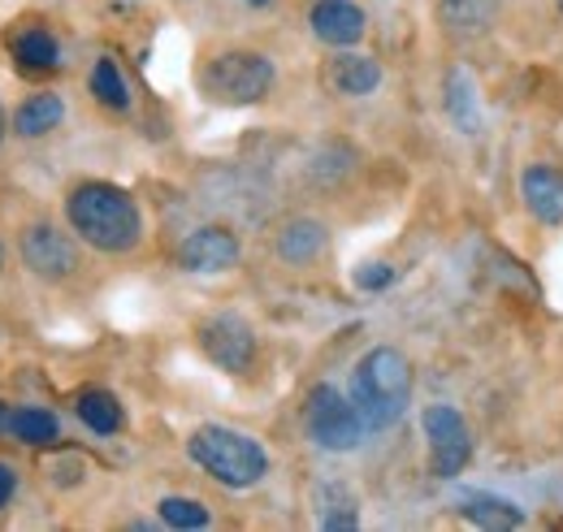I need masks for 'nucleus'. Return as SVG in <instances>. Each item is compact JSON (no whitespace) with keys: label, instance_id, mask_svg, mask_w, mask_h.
I'll return each instance as SVG.
<instances>
[{"label":"nucleus","instance_id":"nucleus-1","mask_svg":"<svg viewBox=\"0 0 563 532\" xmlns=\"http://www.w3.org/2000/svg\"><path fill=\"white\" fill-rule=\"evenodd\" d=\"M66 217H70L74 234L104 256H126L143 239V212L135 196L104 178L78 182L66 196Z\"/></svg>","mask_w":563,"mask_h":532},{"label":"nucleus","instance_id":"nucleus-2","mask_svg":"<svg viewBox=\"0 0 563 532\" xmlns=\"http://www.w3.org/2000/svg\"><path fill=\"white\" fill-rule=\"evenodd\" d=\"M352 402L373 433L395 429L412 402V364L399 346H373L352 368Z\"/></svg>","mask_w":563,"mask_h":532},{"label":"nucleus","instance_id":"nucleus-3","mask_svg":"<svg viewBox=\"0 0 563 532\" xmlns=\"http://www.w3.org/2000/svg\"><path fill=\"white\" fill-rule=\"evenodd\" d=\"M187 455L200 472H209L225 489H252L269 476V455L256 437L225 429V424H200L187 437Z\"/></svg>","mask_w":563,"mask_h":532},{"label":"nucleus","instance_id":"nucleus-4","mask_svg":"<svg viewBox=\"0 0 563 532\" xmlns=\"http://www.w3.org/2000/svg\"><path fill=\"white\" fill-rule=\"evenodd\" d=\"M200 87L212 104H225V109L261 104L274 91V62L265 53H252V48L221 53L200 69Z\"/></svg>","mask_w":563,"mask_h":532},{"label":"nucleus","instance_id":"nucleus-5","mask_svg":"<svg viewBox=\"0 0 563 532\" xmlns=\"http://www.w3.org/2000/svg\"><path fill=\"white\" fill-rule=\"evenodd\" d=\"M303 429H308V437H312L321 451H334V455L355 451V446L364 442V433H368V424H364V415L355 411L352 395H343V390H334V386H325V381L308 390Z\"/></svg>","mask_w":563,"mask_h":532},{"label":"nucleus","instance_id":"nucleus-6","mask_svg":"<svg viewBox=\"0 0 563 532\" xmlns=\"http://www.w3.org/2000/svg\"><path fill=\"white\" fill-rule=\"evenodd\" d=\"M424 442H429V472L438 480H455L473 464V429L451 402H433L421 415Z\"/></svg>","mask_w":563,"mask_h":532},{"label":"nucleus","instance_id":"nucleus-7","mask_svg":"<svg viewBox=\"0 0 563 532\" xmlns=\"http://www.w3.org/2000/svg\"><path fill=\"white\" fill-rule=\"evenodd\" d=\"M196 337H200V351L209 355V364H217L221 373L239 377L256 359V330L239 312H212L209 321H200Z\"/></svg>","mask_w":563,"mask_h":532},{"label":"nucleus","instance_id":"nucleus-8","mask_svg":"<svg viewBox=\"0 0 563 532\" xmlns=\"http://www.w3.org/2000/svg\"><path fill=\"white\" fill-rule=\"evenodd\" d=\"M22 261H26V268L35 277H44V281H66L74 268H78V252H74V243L57 225L35 221L22 234Z\"/></svg>","mask_w":563,"mask_h":532},{"label":"nucleus","instance_id":"nucleus-9","mask_svg":"<svg viewBox=\"0 0 563 532\" xmlns=\"http://www.w3.org/2000/svg\"><path fill=\"white\" fill-rule=\"evenodd\" d=\"M239 256H243L239 234L225 225H200L178 243V268L187 273H225L239 265Z\"/></svg>","mask_w":563,"mask_h":532},{"label":"nucleus","instance_id":"nucleus-10","mask_svg":"<svg viewBox=\"0 0 563 532\" xmlns=\"http://www.w3.org/2000/svg\"><path fill=\"white\" fill-rule=\"evenodd\" d=\"M308 26L325 48H355L368 31V18L355 0H317L308 13Z\"/></svg>","mask_w":563,"mask_h":532},{"label":"nucleus","instance_id":"nucleus-11","mask_svg":"<svg viewBox=\"0 0 563 532\" xmlns=\"http://www.w3.org/2000/svg\"><path fill=\"white\" fill-rule=\"evenodd\" d=\"M520 200H525L529 217L538 225H551V230L563 225V169L542 165V160L525 165V174H520Z\"/></svg>","mask_w":563,"mask_h":532},{"label":"nucleus","instance_id":"nucleus-12","mask_svg":"<svg viewBox=\"0 0 563 532\" xmlns=\"http://www.w3.org/2000/svg\"><path fill=\"white\" fill-rule=\"evenodd\" d=\"M325 247H330V230L317 217H295L278 230V261L290 268L312 265Z\"/></svg>","mask_w":563,"mask_h":532},{"label":"nucleus","instance_id":"nucleus-13","mask_svg":"<svg viewBox=\"0 0 563 532\" xmlns=\"http://www.w3.org/2000/svg\"><path fill=\"white\" fill-rule=\"evenodd\" d=\"M325 87L347 96V100H360V96H373L382 87V66L377 57H364V53H343V57H330L325 66Z\"/></svg>","mask_w":563,"mask_h":532},{"label":"nucleus","instance_id":"nucleus-14","mask_svg":"<svg viewBox=\"0 0 563 532\" xmlns=\"http://www.w3.org/2000/svg\"><path fill=\"white\" fill-rule=\"evenodd\" d=\"M460 516L473 524V529H490V532H507V529H525V511L503 498V494H490V489H473L460 498Z\"/></svg>","mask_w":563,"mask_h":532},{"label":"nucleus","instance_id":"nucleus-15","mask_svg":"<svg viewBox=\"0 0 563 532\" xmlns=\"http://www.w3.org/2000/svg\"><path fill=\"white\" fill-rule=\"evenodd\" d=\"M438 18L451 35L477 40L494 31V22L503 18V0H438Z\"/></svg>","mask_w":563,"mask_h":532},{"label":"nucleus","instance_id":"nucleus-16","mask_svg":"<svg viewBox=\"0 0 563 532\" xmlns=\"http://www.w3.org/2000/svg\"><path fill=\"white\" fill-rule=\"evenodd\" d=\"M442 104H446V118L455 122L460 134H482V100H477V82L464 66H455L446 74V87H442Z\"/></svg>","mask_w":563,"mask_h":532},{"label":"nucleus","instance_id":"nucleus-17","mask_svg":"<svg viewBox=\"0 0 563 532\" xmlns=\"http://www.w3.org/2000/svg\"><path fill=\"white\" fill-rule=\"evenodd\" d=\"M62 118H66L62 96L40 91V96H31V100L13 113V131L22 134V138H44L48 131H57V126H62Z\"/></svg>","mask_w":563,"mask_h":532},{"label":"nucleus","instance_id":"nucleus-18","mask_svg":"<svg viewBox=\"0 0 563 532\" xmlns=\"http://www.w3.org/2000/svg\"><path fill=\"white\" fill-rule=\"evenodd\" d=\"M317 524L330 532L360 529V502L347 485H321L317 489Z\"/></svg>","mask_w":563,"mask_h":532},{"label":"nucleus","instance_id":"nucleus-19","mask_svg":"<svg viewBox=\"0 0 563 532\" xmlns=\"http://www.w3.org/2000/svg\"><path fill=\"white\" fill-rule=\"evenodd\" d=\"M74 411H78V420L91 429V433H100V437H113L118 429H122V402L113 399L109 390H82L78 402H74Z\"/></svg>","mask_w":563,"mask_h":532},{"label":"nucleus","instance_id":"nucleus-20","mask_svg":"<svg viewBox=\"0 0 563 532\" xmlns=\"http://www.w3.org/2000/svg\"><path fill=\"white\" fill-rule=\"evenodd\" d=\"M9 433L22 442V446H53L62 437V420L44 407H18L9 415Z\"/></svg>","mask_w":563,"mask_h":532},{"label":"nucleus","instance_id":"nucleus-21","mask_svg":"<svg viewBox=\"0 0 563 532\" xmlns=\"http://www.w3.org/2000/svg\"><path fill=\"white\" fill-rule=\"evenodd\" d=\"M13 57H18V66L31 69V74H48V69L62 66V48H57V40L48 31H22L13 40Z\"/></svg>","mask_w":563,"mask_h":532},{"label":"nucleus","instance_id":"nucleus-22","mask_svg":"<svg viewBox=\"0 0 563 532\" xmlns=\"http://www.w3.org/2000/svg\"><path fill=\"white\" fill-rule=\"evenodd\" d=\"M91 96L104 109H131V87H126V78H122L113 57H100L96 69H91Z\"/></svg>","mask_w":563,"mask_h":532},{"label":"nucleus","instance_id":"nucleus-23","mask_svg":"<svg viewBox=\"0 0 563 532\" xmlns=\"http://www.w3.org/2000/svg\"><path fill=\"white\" fill-rule=\"evenodd\" d=\"M156 511H161V520L169 529H209V511L196 498H161Z\"/></svg>","mask_w":563,"mask_h":532},{"label":"nucleus","instance_id":"nucleus-24","mask_svg":"<svg viewBox=\"0 0 563 532\" xmlns=\"http://www.w3.org/2000/svg\"><path fill=\"white\" fill-rule=\"evenodd\" d=\"M390 281H395V265H382V261H373V265L355 268V286H360V290H386Z\"/></svg>","mask_w":563,"mask_h":532},{"label":"nucleus","instance_id":"nucleus-25","mask_svg":"<svg viewBox=\"0 0 563 532\" xmlns=\"http://www.w3.org/2000/svg\"><path fill=\"white\" fill-rule=\"evenodd\" d=\"M13 489H18V472H13V467L0 459V507L13 498Z\"/></svg>","mask_w":563,"mask_h":532},{"label":"nucleus","instance_id":"nucleus-26","mask_svg":"<svg viewBox=\"0 0 563 532\" xmlns=\"http://www.w3.org/2000/svg\"><path fill=\"white\" fill-rule=\"evenodd\" d=\"M9 415H13V411H9L4 402H0V433H9Z\"/></svg>","mask_w":563,"mask_h":532},{"label":"nucleus","instance_id":"nucleus-27","mask_svg":"<svg viewBox=\"0 0 563 532\" xmlns=\"http://www.w3.org/2000/svg\"><path fill=\"white\" fill-rule=\"evenodd\" d=\"M247 4H252V9H265V4H274V0H247Z\"/></svg>","mask_w":563,"mask_h":532},{"label":"nucleus","instance_id":"nucleus-28","mask_svg":"<svg viewBox=\"0 0 563 532\" xmlns=\"http://www.w3.org/2000/svg\"><path fill=\"white\" fill-rule=\"evenodd\" d=\"M0 138H4V104H0Z\"/></svg>","mask_w":563,"mask_h":532},{"label":"nucleus","instance_id":"nucleus-29","mask_svg":"<svg viewBox=\"0 0 563 532\" xmlns=\"http://www.w3.org/2000/svg\"><path fill=\"white\" fill-rule=\"evenodd\" d=\"M0 268H4V247H0Z\"/></svg>","mask_w":563,"mask_h":532},{"label":"nucleus","instance_id":"nucleus-30","mask_svg":"<svg viewBox=\"0 0 563 532\" xmlns=\"http://www.w3.org/2000/svg\"><path fill=\"white\" fill-rule=\"evenodd\" d=\"M555 4H560V18H563V0H555Z\"/></svg>","mask_w":563,"mask_h":532}]
</instances>
